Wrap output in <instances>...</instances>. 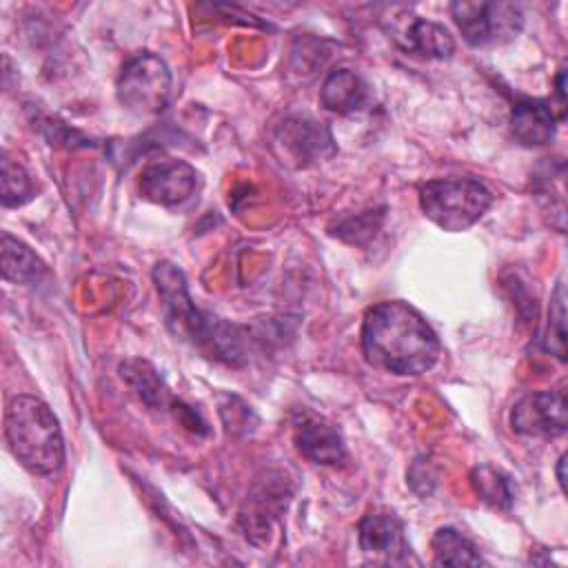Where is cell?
Masks as SVG:
<instances>
[{
  "mask_svg": "<svg viewBox=\"0 0 568 568\" xmlns=\"http://www.w3.org/2000/svg\"><path fill=\"white\" fill-rule=\"evenodd\" d=\"M366 362L393 375H424L439 359L442 346L428 322L406 302H379L362 324Z\"/></svg>",
  "mask_w": 568,
  "mask_h": 568,
  "instance_id": "6da1fadb",
  "label": "cell"
},
{
  "mask_svg": "<svg viewBox=\"0 0 568 568\" xmlns=\"http://www.w3.org/2000/svg\"><path fill=\"white\" fill-rule=\"evenodd\" d=\"M4 439L33 475H53L64 462V439L53 410L33 395H16L4 408Z\"/></svg>",
  "mask_w": 568,
  "mask_h": 568,
  "instance_id": "7a4b0ae2",
  "label": "cell"
},
{
  "mask_svg": "<svg viewBox=\"0 0 568 568\" xmlns=\"http://www.w3.org/2000/svg\"><path fill=\"white\" fill-rule=\"evenodd\" d=\"M153 282L164 302L169 328L193 346H209L211 353L235 364V357L242 353L240 337L233 335V326L217 322L195 306L189 295L184 273L171 262H160L153 268Z\"/></svg>",
  "mask_w": 568,
  "mask_h": 568,
  "instance_id": "3957f363",
  "label": "cell"
},
{
  "mask_svg": "<svg viewBox=\"0 0 568 568\" xmlns=\"http://www.w3.org/2000/svg\"><path fill=\"white\" fill-rule=\"evenodd\" d=\"M493 204V193L475 178H439L419 191L424 215L444 231H466Z\"/></svg>",
  "mask_w": 568,
  "mask_h": 568,
  "instance_id": "277c9868",
  "label": "cell"
},
{
  "mask_svg": "<svg viewBox=\"0 0 568 568\" xmlns=\"http://www.w3.org/2000/svg\"><path fill=\"white\" fill-rule=\"evenodd\" d=\"M118 100L138 115L160 113L171 98V71L155 53L129 58L118 75Z\"/></svg>",
  "mask_w": 568,
  "mask_h": 568,
  "instance_id": "5b68a950",
  "label": "cell"
},
{
  "mask_svg": "<svg viewBox=\"0 0 568 568\" xmlns=\"http://www.w3.org/2000/svg\"><path fill=\"white\" fill-rule=\"evenodd\" d=\"M450 16L470 47L501 44L513 40L524 24L521 9L513 2L459 0L450 4Z\"/></svg>",
  "mask_w": 568,
  "mask_h": 568,
  "instance_id": "8992f818",
  "label": "cell"
},
{
  "mask_svg": "<svg viewBox=\"0 0 568 568\" xmlns=\"http://www.w3.org/2000/svg\"><path fill=\"white\" fill-rule=\"evenodd\" d=\"M513 430L524 437H557L568 426V402L564 390H539L524 395L510 413Z\"/></svg>",
  "mask_w": 568,
  "mask_h": 568,
  "instance_id": "52a82bcc",
  "label": "cell"
},
{
  "mask_svg": "<svg viewBox=\"0 0 568 568\" xmlns=\"http://www.w3.org/2000/svg\"><path fill=\"white\" fill-rule=\"evenodd\" d=\"M197 189V171L184 160H158L142 169L140 193L162 206L186 202Z\"/></svg>",
  "mask_w": 568,
  "mask_h": 568,
  "instance_id": "ba28073f",
  "label": "cell"
},
{
  "mask_svg": "<svg viewBox=\"0 0 568 568\" xmlns=\"http://www.w3.org/2000/svg\"><path fill=\"white\" fill-rule=\"evenodd\" d=\"M275 144L284 149V155L293 160L297 166H306L331 158L335 153V142L331 131L313 120L293 115L286 118L275 131Z\"/></svg>",
  "mask_w": 568,
  "mask_h": 568,
  "instance_id": "9c48e42d",
  "label": "cell"
},
{
  "mask_svg": "<svg viewBox=\"0 0 568 568\" xmlns=\"http://www.w3.org/2000/svg\"><path fill=\"white\" fill-rule=\"evenodd\" d=\"M359 548L384 561H406L410 546L404 537V524L395 513L373 510L359 521Z\"/></svg>",
  "mask_w": 568,
  "mask_h": 568,
  "instance_id": "30bf717a",
  "label": "cell"
},
{
  "mask_svg": "<svg viewBox=\"0 0 568 568\" xmlns=\"http://www.w3.org/2000/svg\"><path fill=\"white\" fill-rule=\"evenodd\" d=\"M557 120L555 109L546 100L528 98L513 106L510 131L524 146H544L555 138Z\"/></svg>",
  "mask_w": 568,
  "mask_h": 568,
  "instance_id": "8fae6325",
  "label": "cell"
},
{
  "mask_svg": "<svg viewBox=\"0 0 568 568\" xmlns=\"http://www.w3.org/2000/svg\"><path fill=\"white\" fill-rule=\"evenodd\" d=\"M297 446L304 457L322 466H337L346 459V446L339 430L317 417H311L300 426Z\"/></svg>",
  "mask_w": 568,
  "mask_h": 568,
  "instance_id": "7c38bea8",
  "label": "cell"
},
{
  "mask_svg": "<svg viewBox=\"0 0 568 568\" xmlns=\"http://www.w3.org/2000/svg\"><path fill=\"white\" fill-rule=\"evenodd\" d=\"M366 98V82L351 69L331 71L320 91L322 106L335 113H353L364 106Z\"/></svg>",
  "mask_w": 568,
  "mask_h": 568,
  "instance_id": "4fadbf2b",
  "label": "cell"
},
{
  "mask_svg": "<svg viewBox=\"0 0 568 568\" xmlns=\"http://www.w3.org/2000/svg\"><path fill=\"white\" fill-rule=\"evenodd\" d=\"M0 260L2 277L13 284H36L47 273L44 262L7 231L0 235Z\"/></svg>",
  "mask_w": 568,
  "mask_h": 568,
  "instance_id": "5bb4252c",
  "label": "cell"
},
{
  "mask_svg": "<svg viewBox=\"0 0 568 568\" xmlns=\"http://www.w3.org/2000/svg\"><path fill=\"white\" fill-rule=\"evenodd\" d=\"M402 44L404 49L417 55L435 58V60L450 58V53L455 51L453 36L442 24L424 18H413L408 22V27L402 33Z\"/></svg>",
  "mask_w": 568,
  "mask_h": 568,
  "instance_id": "9a60e30c",
  "label": "cell"
},
{
  "mask_svg": "<svg viewBox=\"0 0 568 568\" xmlns=\"http://www.w3.org/2000/svg\"><path fill=\"white\" fill-rule=\"evenodd\" d=\"M430 550H433L435 566H479V564H484L479 548L466 535H462L457 528H450V526L435 530V535L430 539Z\"/></svg>",
  "mask_w": 568,
  "mask_h": 568,
  "instance_id": "2e32d148",
  "label": "cell"
},
{
  "mask_svg": "<svg viewBox=\"0 0 568 568\" xmlns=\"http://www.w3.org/2000/svg\"><path fill=\"white\" fill-rule=\"evenodd\" d=\"M120 371H122V377L142 397L144 404H149L153 408L164 406V399L169 397V390L164 388L162 379L158 377V373L146 362L133 359V362L122 364Z\"/></svg>",
  "mask_w": 568,
  "mask_h": 568,
  "instance_id": "e0dca14e",
  "label": "cell"
},
{
  "mask_svg": "<svg viewBox=\"0 0 568 568\" xmlns=\"http://www.w3.org/2000/svg\"><path fill=\"white\" fill-rule=\"evenodd\" d=\"M470 481L484 501L495 508H510L515 499V486L508 475L493 466H479L473 470Z\"/></svg>",
  "mask_w": 568,
  "mask_h": 568,
  "instance_id": "ac0fdd59",
  "label": "cell"
},
{
  "mask_svg": "<svg viewBox=\"0 0 568 568\" xmlns=\"http://www.w3.org/2000/svg\"><path fill=\"white\" fill-rule=\"evenodd\" d=\"M33 197V182L22 164L13 162L7 153L2 155V204L20 206Z\"/></svg>",
  "mask_w": 568,
  "mask_h": 568,
  "instance_id": "d6986e66",
  "label": "cell"
},
{
  "mask_svg": "<svg viewBox=\"0 0 568 568\" xmlns=\"http://www.w3.org/2000/svg\"><path fill=\"white\" fill-rule=\"evenodd\" d=\"M566 291L564 282L557 284L552 302H550V315H548V333H546V351L557 355L559 359H566Z\"/></svg>",
  "mask_w": 568,
  "mask_h": 568,
  "instance_id": "ffe728a7",
  "label": "cell"
},
{
  "mask_svg": "<svg viewBox=\"0 0 568 568\" xmlns=\"http://www.w3.org/2000/svg\"><path fill=\"white\" fill-rule=\"evenodd\" d=\"M379 222H382V213L364 211V213H357L353 217L339 220L337 226L331 233L351 242V244H364L366 240H371L375 235V231L379 229Z\"/></svg>",
  "mask_w": 568,
  "mask_h": 568,
  "instance_id": "44dd1931",
  "label": "cell"
},
{
  "mask_svg": "<svg viewBox=\"0 0 568 568\" xmlns=\"http://www.w3.org/2000/svg\"><path fill=\"white\" fill-rule=\"evenodd\" d=\"M564 464H566V455H561L559 457V464H557V479H559V486L564 488V484H566V479H564Z\"/></svg>",
  "mask_w": 568,
  "mask_h": 568,
  "instance_id": "7402d4cb",
  "label": "cell"
}]
</instances>
